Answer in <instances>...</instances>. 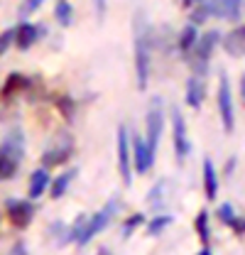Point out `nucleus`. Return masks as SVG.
I'll use <instances>...</instances> for the list:
<instances>
[{
  "label": "nucleus",
  "mask_w": 245,
  "mask_h": 255,
  "mask_svg": "<svg viewBox=\"0 0 245 255\" xmlns=\"http://www.w3.org/2000/svg\"><path fill=\"white\" fill-rule=\"evenodd\" d=\"M132 52H135V74H137V89L145 91L147 89V79H150V66H152V49H150V32L142 17H137L135 25V42H132Z\"/></svg>",
  "instance_id": "obj_1"
},
{
  "label": "nucleus",
  "mask_w": 245,
  "mask_h": 255,
  "mask_svg": "<svg viewBox=\"0 0 245 255\" xmlns=\"http://www.w3.org/2000/svg\"><path fill=\"white\" fill-rule=\"evenodd\" d=\"M218 113H221V123L223 130L231 135L236 128V113H233V96H231V81L226 74L218 76Z\"/></svg>",
  "instance_id": "obj_2"
},
{
  "label": "nucleus",
  "mask_w": 245,
  "mask_h": 255,
  "mask_svg": "<svg viewBox=\"0 0 245 255\" xmlns=\"http://www.w3.org/2000/svg\"><path fill=\"white\" fill-rule=\"evenodd\" d=\"M162 130H164V111H162V101L154 98L150 103V111H147V121H145V132H147V145L157 155V145H159V137H162Z\"/></svg>",
  "instance_id": "obj_3"
},
{
  "label": "nucleus",
  "mask_w": 245,
  "mask_h": 255,
  "mask_svg": "<svg viewBox=\"0 0 245 255\" xmlns=\"http://www.w3.org/2000/svg\"><path fill=\"white\" fill-rule=\"evenodd\" d=\"M116 209H118V201L116 199H111L98 214H93V219H89V223H84V231H81V236H79V243L84 246V243H89L93 236H98L106 226H108V221L113 219V214H116Z\"/></svg>",
  "instance_id": "obj_4"
},
{
  "label": "nucleus",
  "mask_w": 245,
  "mask_h": 255,
  "mask_svg": "<svg viewBox=\"0 0 245 255\" xmlns=\"http://www.w3.org/2000/svg\"><path fill=\"white\" fill-rule=\"evenodd\" d=\"M218 42H221V32L218 30H209V32H204V34H199L196 47H194V64L199 66V76H204L206 64L211 59V54H214Z\"/></svg>",
  "instance_id": "obj_5"
},
{
  "label": "nucleus",
  "mask_w": 245,
  "mask_h": 255,
  "mask_svg": "<svg viewBox=\"0 0 245 255\" xmlns=\"http://www.w3.org/2000/svg\"><path fill=\"white\" fill-rule=\"evenodd\" d=\"M172 137H174V152H177V159L184 162L186 155L191 152V142H189L186 123H184V116L179 113V108H172Z\"/></svg>",
  "instance_id": "obj_6"
},
{
  "label": "nucleus",
  "mask_w": 245,
  "mask_h": 255,
  "mask_svg": "<svg viewBox=\"0 0 245 255\" xmlns=\"http://www.w3.org/2000/svg\"><path fill=\"white\" fill-rule=\"evenodd\" d=\"M130 137H127V128H118V167H121L122 184L130 187L132 184V164H130Z\"/></svg>",
  "instance_id": "obj_7"
},
{
  "label": "nucleus",
  "mask_w": 245,
  "mask_h": 255,
  "mask_svg": "<svg viewBox=\"0 0 245 255\" xmlns=\"http://www.w3.org/2000/svg\"><path fill=\"white\" fill-rule=\"evenodd\" d=\"M132 162L140 174H145L150 167H154V152L140 135H132Z\"/></svg>",
  "instance_id": "obj_8"
},
{
  "label": "nucleus",
  "mask_w": 245,
  "mask_h": 255,
  "mask_svg": "<svg viewBox=\"0 0 245 255\" xmlns=\"http://www.w3.org/2000/svg\"><path fill=\"white\" fill-rule=\"evenodd\" d=\"M186 106H191V108H201L204 106V98H206V86H204V79L196 74V76H189V81H186Z\"/></svg>",
  "instance_id": "obj_9"
},
{
  "label": "nucleus",
  "mask_w": 245,
  "mask_h": 255,
  "mask_svg": "<svg viewBox=\"0 0 245 255\" xmlns=\"http://www.w3.org/2000/svg\"><path fill=\"white\" fill-rule=\"evenodd\" d=\"M211 12L216 17H228V20H238L241 17V7L243 0H209Z\"/></svg>",
  "instance_id": "obj_10"
},
{
  "label": "nucleus",
  "mask_w": 245,
  "mask_h": 255,
  "mask_svg": "<svg viewBox=\"0 0 245 255\" xmlns=\"http://www.w3.org/2000/svg\"><path fill=\"white\" fill-rule=\"evenodd\" d=\"M32 216H34V206L30 201H10V219L15 226L25 228L32 221Z\"/></svg>",
  "instance_id": "obj_11"
},
{
  "label": "nucleus",
  "mask_w": 245,
  "mask_h": 255,
  "mask_svg": "<svg viewBox=\"0 0 245 255\" xmlns=\"http://www.w3.org/2000/svg\"><path fill=\"white\" fill-rule=\"evenodd\" d=\"M223 47L233 57H245V25L243 27H236L233 32H228L226 39H223Z\"/></svg>",
  "instance_id": "obj_12"
},
{
  "label": "nucleus",
  "mask_w": 245,
  "mask_h": 255,
  "mask_svg": "<svg viewBox=\"0 0 245 255\" xmlns=\"http://www.w3.org/2000/svg\"><path fill=\"white\" fill-rule=\"evenodd\" d=\"M204 191H206V199L214 201L218 196V177H216V167L211 157L204 159Z\"/></svg>",
  "instance_id": "obj_13"
},
{
  "label": "nucleus",
  "mask_w": 245,
  "mask_h": 255,
  "mask_svg": "<svg viewBox=\"0 0 245 255\" xmlns=\"http://www.w3.org/2000/svg\"><path fill=\"white\" fill-rule=\"evenodd\" d=\"M47 187H49V174H47V169L32 172V177H30V196L32 199L42 196V194L47 191Z\"/></svg>",
  "instance_id": "obj_14"
},
{
  "label": "nucleus",
  "mask_w": 245,
  "mask_h": 255,
  "mask_svg": "<svg viewBox=\"0 0 245 255\" xmlns=\"http://www.w3.org/2000/svg\"><path fill=\"white\" fill-rule=\"evenodd\" d=\"M34 39H37V27L30 25V22H22L17 27V32H15V44L20 49H27L30 44H34Z\"/></svg>",
  "instance_id": "obj_15"
},
{
  "label": "nucleus",
  "mask_w": 245,
  "mask_h": 255,
  "mask_svg": "<svg viewBox=\"0 0 245 255\" xmlns=\"http://www.w3.org/2000/svg\"><path fill=\"white\" fill-rule=\"evenodd\" d=\"M74 177H76V169H69V172L59 174V177H57V179L49 184V194H52V199H59V196H64Z\"/></svg>",
  "instance_id": "obj_16"
},
{
  "label": "nucleus",
  "mask_w": 245,
  "mask_h": 255,
  "mask_svg": "<svg viewBox=\"0 0 245 255\" xmlns=\"http://www.w3.org/2000/svg\"><path fill=\"white\" fill-rule=\"evenodd\" d=\"M196 39H199V34H196V25H186L179 34V49H182L184 54H191L194 52V47H196Z\"/></svg>",
  "instance_id": "obj_17"
},
{
  "label": "nucleus",
  "mask_w": 245,
  "mask_h": 255,
  "mask_svg": "<svg viewBox=\"0 0 245 255\" xmlns=\"http://www.w3.org/2000/svg\"><path fill=\"white\" fill-rule=\"evenodd\" d=\"M54 15H57V20H59L64 27H69V25H71V20H74V7H71L66 0H59V2H57Z\"/></svg>",
  "instance_id": "obj_18"
},
{
  "label": "nucleus",
  "mask_w": 245,
  "mask_h": 255,
  "mask_svg": "<svg viewBox=\"0 0 245 255\" xmlns=\"http://www.w3.org/2000/svg\"><path fill=\"white\" fill-rule=\"evenodd\" d=\"M209 15H214L211 12V5H209V0H201V2H196V7H194V12H191V25H201Z\"/></svg>",
  "instance_id": "obj_19"
},
{
  "label": "nucleus",
  "mask_w": 245,
  "mask_h": 255,
  "mask_svg": "<svg viewBox=\"0 0 245 255\" xmlns=\"http://www.w3.org/2000/svg\"><path fill=\"white\" fill-rule=\"evenodd\" d=\"M196 231H199L201 243L206 246V243H209V214H206V211H201V214L196 216Z\"/></svg>",
  "instance_id": "obj_20"
},
{
  "label": "nucleus",
  "mask_w": 245,
  "mask_h": 255,
  "mask_svg": "<svg viewBox=\"0 0 245 255\" xmlns=\"http://www.w3.org/2000/svg\"><path fill=\"white\" fill-rule=\"evenodd\" d=\"M15 167H17V162H15V159L7 157V155H2V152H0V179L10 177V174L15 172Z\"/></svg>",
  "instance_id": "obj_21"
},
{
  "label": "nucleus",
  "mask_w": 245,
  "mask_h": 255,
  "mask_svg": "<svg viewBox=\"0 0 245 255\" xmlns=\"http://www.w3.org/2000/svg\"><path fill=\"white\" fill-rule=\"evenodd\" d=\"M169 223H172V216H157V219H152V221H150V226H147V233L157 236V233H162Z\"/></svg>",
  "instance_id": "obj_22"
},
{
  "label": "nucleus",
  "mask_w": 245,
  "mask_h": 255,
  "mask_svg": "<svg viewBox=\"0 0 245 255\" xmlns=\"http://www.w3.org/2000/svg\"><path fill=\"white\" fill-rule=\"evenodd\" d=\"M66 157H69V147H64V150H49L44 155V164H61Z\"/></svg>",
  "instance_id": "obj_23"
},
{
  "label": "nucleus",
  "mask_w": 245,
  "mask_h": 255,
  "mask_svg": "<svg viewBox=\"0 0 245 255\" xmlns=\"http://www.w3.org/2000/svg\"><path fill=\"white\" fill-rule=\"evenodd\" d=\"M218 219H221L223 223H228V226H231V223L236 221L238 216H236V209H233L231 204H221V209H218Z\"/></svg>",
  "instance_id": "obj_24"
},
{
  "label": "nucleus",
  "mask_w": 245,
  "mask_h": 255,
  "mask_svg": "<svg viewBox=\"0 0 245 255\" xmlns=\"http://www.w3.org/2000/svg\"><path fill=\"white\" fill-rule=\"evenodd\" d=\"M142 221H145V219H142V214H135V216H130V219L125 221V226H122V236L127 238V236H130V233H132V231H135V228H137V226H140Z\"/></svg>",
  "instance_id": "obj_25"
},
{
  "label": "nucleus",
  "mask_w": 245,
  "mask_h": 255,
  "mask_svg": "<svg viewBox=\"0 0 245 255\" xmlns=\"http://www.w3.org/2000/svg\"><path fill=\"white\" fill-rule=\"evenodd\" d=\"M93 5H96V12H98V17L103 20V15H106V0H93Z\"/></svg>",
  "instance_id": "obj_26"
},
{
  "label": "nucleus",
  "mask_w": 245,
  "mask_h": 255,
  "mask_svg": "<svg viewBox=\"0 0 245 255\" xmlns=\"http://www.w3.org/2000/svg\"><path fill=\"white\" fill-rule=\"evenodd\" d=\"M42 2H44V0H27V10H37Z\"/></svg>",
  "instance_id": "obj_27"
},
{
  "label": "nucleus",
  "mask_w": 245,
  "mask_h": 255,
  "mask_svg": "<svg viewBox=\"0 0 245 255\" xmlns=\"http://www.w3.org/2000/svg\"><path fill=\"white\" fill-rule=\"evenodd\" d=\"M241 98H243V106H245V74L241 76Z\"/></svg>",
  "instance_id": "obj_28"
},
{
  "label": "nucleus",
  "mask_w": 245,
  "mask_h": 255,
  "mask_svg": "<svg viewBox=\"0 0 245 255\" xmlns=\"http://www.w3.org/2000/svg\"><path fill=\"white\" fill-rule=\"evenodd\" d=\"M196 2H201V0H184V5H196Z\"/></svg>",
  "instance_id": "obj_29"
},
{
  "label": "nucleus",
  "mask_w": 245,
  "mask_h": 255,
  "mask_svg": "<svg viewBox=\"0 0 245 255\" xmlns=\"http://www.w3.org/2000/svg\"><path fill=\"white\" fill-rule=\"evenodd\" d=\"M199 255H211V251H209V248L204 246V251H201V253H199Z\"/></svg>",
  "instance_id": "obj_30"
},
{
  "label": "nucleus",
  "mask_w": 245,
  "mask_h": 255,
  "mask_svg": "<svg viewBox=\"0 0 245 255\" xmlns=\"http://www.w3.org/2000/svg\"><path fill=\"white\" fill-rule=\"evenodd\" d=\"M0 52H2V47H0Z\"/></svg>",
  "instance_id": "obj_31"
},
{
  "label": "nucleus",
  "mask_w": 245,
  "mask_h": 255,
  "mask_svg": "<svg viewBox=\"0 0 245 255\" xmlns=\"http://www.w3.org/2000/svg\"><path fill=\"white\" fill-rule=\"evenodd\" d=\"M103 255H108V253H103Z\"/></svg>",
  "instance_id": "obj_32"
}]
</instances>
